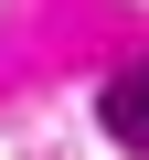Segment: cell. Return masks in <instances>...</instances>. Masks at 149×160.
I'll return each mask as SVG.
<instances>
[{
	"label": "cell",
	"instance_id": "cell-1",
	"mask_svg": "<svg viewBox=\"0 0 149 160\" xmlns=\"http://www.w3.org/2000/svg\"><path fill=\"white\" fill-rule=\"evenodd\" d=\"M96 128H107L117 149H149V64L107 75V96H96Z\"/></svg>",
	"mask_w": 149,
	"mask_h": 160
}]
</instances>
